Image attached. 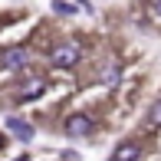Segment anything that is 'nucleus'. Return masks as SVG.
Here are the masks:
<instances>
[{"instance_id": "obj_2", "label": "nucleus", "mask_w": 161, "mask_h": 161, "mask_svg": "<svg viewBox=\"0 0 161 161\" xmlns=\"http://www.w3.org/2000/svg\"><path fill=\"white\" fill-rule=\"evenodd\" d=\"M0 66H3V69H10V72L26 69V66H30V49H23V46L3 49V53H0Z\"/></svg>"}, {"instance_id": "obj_7", "label": "nucleus", "mask_w": 161, "mask_h": 161, "mask_svg": "<svg viewBox=\"0 0 161 161\" xmlns=\"http://www.w3.org/2000/svg\"><path fill=\"white\" fill-rule=\"evenodd\" d=\"M119 79H122V69L119 66H108V72H102V82L112 89V86H119Z\"/></svg>"}, {"instance_id": "obj_1", "label": "nucleus", "mask_w": 161, "mask_h": 161, "mask_svg": "<svg viewBox=\"0 0 161 161\" xmlns=\"http://www.w3.org/2000/svg\"><path fill=\"white\" fill-rule=\"evenodd\" d=\"M76 63H79V46H72V43H63V46H56L49 53V66L53 69H72Z\"/></svg>"}, {"instance_id": "obj_8", "label": "nucleus", "mask_w": 161, "mask_h": 161, "mask_svg": "<svg viewBox=\"0 0 161 161\" xmlns=\"http://www.w3.org/2000/svg\"><path fill=\"white\" fill-rule=\"evenodd\" d=\"M53 10H56V13H63V17H72V13H76V7L66 3V0H53Z\"/></svg>"}, {"instance_id": "obj_12", "label": "nucleus", "mask_w": 161, "mask_h": 161, "mask_svg": "<svg viewBox=\"0 0 161 161\" xmlns=\"http://www.w3.org/2000/svg\"><path fill=\"white\" fill-rule=\"evenodd\" d=\"M0 145H3V138H0Z\"/></svg>"}, {"instance_id": "obj_10", "label": "nucleus", "mask_w": 161, "mask_h": 161, "mask_svg": "<svg viewBox=\"0 0 161 161\" xmlns=\"http://www.w3.org/2000/svg\"><path fill=\"white\" fill-rule=\"evenodd\" d=\"M158 17H161V0H158Z\"/></svg>"}, {"instance_id": "obj_4", "label": "nucleus", "mask_w": 161, "mask_h": 161, "mask_svg": "<svg viewBox=\"0 0 161 161\" xmlns=\"http://www.w3.org/2000/svg\"><path fill=\"white\" fill-rule=\"evenodd\" d=\"M138 158H142L138 142H125V145H119V148H115V155H112V161H138Z\"/></svg>"}, {"instance_id": "obj_3", "label": "nucleus", "mask_w": 161, "mask_h": 161, "mask_svg": "<svg viewBox=\"0 0 161 161\" xmlns=\"http://www.w3.org/2000/svg\"><path fill=\"white\" fill-rule=\"evenodd\" d=\"M66 131H69L72 138H76V135H89V131H92V119H89V115H72V119L66 122Z\"/></svg>"}, {"instance_id": "obj_9", "label": "nucleus", "mask_w": 161, "mask_h": 161, "mask_svg": "<svg viewBox=\"0 0 161 161\" xmlns=\"http://www.w3.org/2000/svg\"><path fill=\"white\" fill-rule=\"evenodd\" d=\"M151 122H155V125L161 128V99L155 102V105H151Z\"/></svg>"}, {"instance_id": "obj_11", "label": "nucleus", "mask_w": 161, "mask_h": 161, "mask_svg": "<svg viewBox=\"0 0 161 161\" xmlns=\"http://www.w3.org/2000/svg\"><path fill=\"white\" fill-rule=\"evenodd\" d=\"M17 161H30V158H17Z\"/></svg>"}, {"instance_id": "obj_6", "label": "nucleus", "mask_w": 161, "mask_h": 161, "mask_svg": "<svg viewBox=\"0 0 161 161\" xmlns=\"http://www.w3.org/2000/svg\"><path fill=\"white\" fill-rule=\"evenodd\" d=\"M43 89H46V82H43V79H30V82L23 86V99H36Z\"/></svg>"}, {"instance_id": "obj_5", "label": "nucleus", "mask_w": 161, "mask_h": 161, "mask_svg": "<svg viewBox=\"0 0 161 161\" xmlns=\"http://www.w3.org/2000/svg\"><path fill=\"white\" fill-rule=\"evenodd\" d=\"M7 125H10L13 135H20V138H23V142H30V138H33V125H26L23 119H10Z\"/></svg>"}]
</instances>
